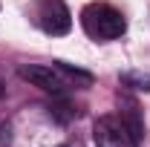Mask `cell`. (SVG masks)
Masks as SVG:
<instances>
[{
    "mask_svg": "<svg viewBox=\"0 0 150 147\" xmlns=\"http://www.w3.org/2000/svg\"><path fill=\"white\" fill-rule=\"evenodd\" d=\"M55 66L64 72V78L69 81V87H90L93 84V75L90 72H84V69H78V66H72V64H67V61H55Z\"/></svg>",
    "mask_w": 150,
    "mask_h": 147,
    "instance_id": "obj_6",
    "label": "cell"
},
{
    "mask_svg": "<svg viewBox=\"0 0 150 147\" xmlns=\"http://www.w3.org/2000/svg\"><path fill=\"white\" fill-rule=\"evenodd\" d=\"M20 78L40 87L43 92H52V95H64V90L69 87V81L64 78V72L58 69L55 64L52 66H43V64H26L20 66Z\"/></svg>",
    "mask_w": 150,
    "mask_h": 147,
    "instance_id": "obj_3",
    "label": "cell"
},
{
    "mask_svg": "<svg viewBox=\"0 0 150 147\" xmlns=\"http://www.w3.org/2000/svg\"><path fill=\"white\" fill-rule=\"evenodd\" d=\"M118 110H121V121L130 127V133H133V139L136 141H142L144 139V124H142V112H139V104L133 101L130 95H121L118 98Z\"/></svg>",
    "mask_w": 150,
    "mask_h": 147,
    "instance_id": "obj_5",
    "label": "cell"
},
{
    "mask_svg": "<svg viewBox=\"0 0 150 147\" xmlns=\"http://www.w3.org/2000/svg\"><path fill=\"white\" fill-rule=\"evenodd\" d=\"M38 18H40V29L52 37L67 35L72 29V15H69L64 0H43L38 9Z\"/></svg>",
    "mask_w": 150,
    "mask_h": 147,
    "instance_id": "obj_4",
    "label": "cell"
},
{
    "mask_svg": "<svg viewBox=\"0 0 150 147\" xmlns=\"http://www.w3.org/2000/svg\"><path fill=\"white\" fill-rule=\"evenodd\" d=\"M0 147H12V124L9 121L0 124Z\"/></svg>",
    "mask_w": 150,
    "mask_h": 147,
    "instance_id": "obj_7",
    "label": "cell"
},
{
    "mask_svg": "<svg viewBox=\"0 0 150 147\" xmlns=\"http://www.w3.org/2000/svg\"><path fill=\"white\" fill-rule=\"evenodd\" d=\"M58 147H64V144H58Z\"/></svg>",
    "mask_w": 150,
    "mask_h": 147,
    "instance_id": "obj_10",
    "label": "cell"
},
{
    "mask_svg": "<svg viewBox=\"0 0 150 147\" xmlns=\"http://www.w3.org/2000/svg\"><path fill=\"white\" fill-rule=\"evenodd\" d=\"M93 141H95V147H139L130 127L118 115H101L95 121L93 124Z\"/></svg>",
    "mask_w": 150,
    "mask_h": 147,
    "instance_id": "obj_2",
    "label": "cell"
},
{
    "mask_svg": "<svg viewBox=\"0 0 150 147\" xmlns=\"http://www.w3.org/2000/svg\"><path fill=\"white\" fill-rule=\"evenodd\" d=\"M121 81H124V84H139L136 90H147V92H150V78H139V75H124Z\"/></svg>",
    "mask_w": 150,
    "mask_h": 147,
    "instance_id": "obj_8",
    "label": "cell"
},
{
    "mask_svg": "<svg viewBox=\"0 0 150 147\" xmlns=\"http://www.w3.org/2000/svg\"><path fill=\"white\" fill-rule=\"evenodd\" d=\"M0 95H3V84H0Z\"/></svg>",
    "mask_w": 150,
    "mask_h": 147,
    "instance_id": "obj_9",
    "label": "cell"
},
{
    "mask_svg": "<svg viewBox=\"0 0 150 147\" xmlns=\"http://www.w3.org/2000/svg\"><path fill=\"white\" fill-rule=\"evenodd\" d=\"M81 23L87 29V35L95 40H115L124 35L127 20L118 9H112L110 3H90L81 12Z\"/></svg>",
    "mask_w": 150,
    "mask_h": 147,
    "instance_id": "obj_1",
    "label": "cell"
}]
</instances>
